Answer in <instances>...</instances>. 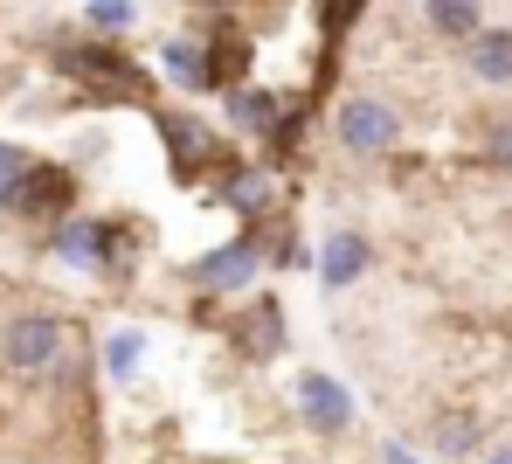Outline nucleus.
<instances>
[{"label": "nucleus", "instance_id": "0eeeda50", "mask_svg": "<svg viewBox=\"0 0 512 464\" xmlns=\"http://www.w3.org/2000/svg\"><path fill=\"white\" fill-rule=\"evenodd\" d=\"M367 264H374V243H367L360 229H333L326 250H319V284H326V291H346V284L367 278Z\"/></svg>", "mask_w": 512, "mask_h": 464}, {"label": "nucleus", "instance_id": "9b49d317", "mask_svg": "<svg viewBox=\"0 0 512 464\" xmlns=\"http://www.w3.org/2000/svg\"><path fill=\"white\" fill-rule=\"evenodd\" d=\"M167 77L180 91H215V63H208V49L194 35H173L167 42Z\"/></svg>", "mask_w": 512, "mask_h": 464}, {"label": "nucleus", "instance_id": "f257e3e1", "mask_svg": "<svg viewBox=\"0 0 512 464\" xmlns=\"http://www.w3.org/2000/svg\"><path fill=\"white\" fill-rule=\"evenodd\" d=\"M333 139H340V153H353V160H381V153H395L402 118H395V104L353 91V97H340V111H333Z\"/></svg>", "mask_w": 512, "mask_h": 464}, {"label": "nucleus", "instance_id": "a211bd4d", "mask_svg": "<svg viewBox=\"0 0 512 464\" xmlns=\"http://www.w3.org/2000/svg\"><path fill=\"white\" fill-rule=\"evenodd\" d=\"M485 160H492V167H512V118L485 125Z\"/></svg>", "mask_w": 512, "mask_h": 464}, {"label": "nucleus", "instance_id": "dca6fc26", "mask_svg": "<svg viewBox=\"0 0 512 464\" xmlns=\"http://www.w3.org/2000/svg\"><path fill=\"white\" fill-rule=\"evenodd\" d=\"M104 368H111V374L139 368V333H111V340H104Z\"/></svg>", "mask_w": 512, "mask_h": 464}, {"label": "nucleus", "instance_id": "7ed1b4c3", "mask_svg": "<svg viewBox=\"0 0 512 464\" xmlns=\"http://www.w3.org/2000/svg\"><path fill=\"white\" fill-rule=\"evenodd\" d=\"M70 201H77V181H70L63 167L28 160V167H21V181L7 187V201H0V208H7V215H56V222H63V215H70Z\"/></svg>", "mask_w": 512, "mask_h": 464}, {"label": "nucleus", "instance_id": "6ab92c4d", "mask_svg": "<svg viewBox=\"0 0 512 464\" xmlns=\"http://www.w3.org/2000/svg\"><path fill=\"white\" fill-rule=\"evenodd\" d=\"M28 160H35V153H21L14 139H0V201H7V187L21 181V167H28Z\"/></svg>", "mask_w": 512, "mask_h": 464}, {"label": "nucleus", "instance_id": "1a4fd4ad", "mask_svg": "<svg viewBox=\"0 0 512 464\" xmlns=\"http://www.w3.org/2000/svg\"><path fill=\"white\" fill-rule=\"evenodd\" d=\"M423 28L436 42H471L485 28V0H423Z\"/></svg>", "mask_w": 512, "mask_h": 464}, {"label": "nucleus", "instance_id": "aec40b11", "mask_svg": "<svg viewBox=\"0 0 512 464\" xmlns=\"http://www.w3.org/2000/svg\"><path fill=\"white\" fill-rule=\"evenodd\" d=\"M478 464H512V444H492V451H485Z\"/></svg>", "mask_w": 512, "mask_h": 464}, {"label": "nucleus", "instance_id": "423d86ee", "mask_svg": "<svg viewBox=\"0 0 512 464\" xmlns=\"http://www.w3.org/2000/svg\"><path fill=\"white\" fill-rule=\"evenodd\" d=\"M256 271H263L256 236H236V243H222L215 257H201V264H194V284H208V291H243Z\"/></svg>", "mask_w": 512, "mask_h": 464}, {"label": "nucleus", "instance_id": "2eb2a0df", "mask_svg": "<svg viewBox=\"0 0 512 464\" xmlns=\"http://www.w3.org/2000/svg\"><path fill=\"white\" fill-rule=\"evenodd\" d=\"M229 201H236V215H263L270 181H263V174H236V181H229Z\"/></svg>", "mask_w": 512, "mask_h": 464}, {"label": "nucleus", "instance_id": "4468645a", "mask_svg": "<svg viewBox=\"0 0 512 464\" xmlns=\"http://www.w3.org/2000/svg\"><path fill=\"white\" fill-rule=\"evenodd\" d=\"M132 14H139L132 0H90V28H97V35H125Z\"/></svg>", "mask_w": 512, "mask_h": 464}, {"label": "nucleus", "instance_id": "f8f14e48", "mask_svg": "<svg viewBox=\"0 0 512 464\" xmlns=\"http://www.w3.org/2000/svg\"><path fill=\"white\" fill-rule=\"evenodd\" d=\"M167 146H173V160H180V174H194L201 153H208V125H194V118H167Z\"/></svg>", "mask_w": 512, "mask_h": 464}, {"label": "nucleus", "instance_id": "39448f33", "mask_svg": "<svg viewBox=\"0 0 512 464\" xmlns=\"http://www.w3.org/2000/svg\"><path fill=\"white\" fill-rule=\"evenodd\" d=\"M298 416H305L319 437H340L346 423H353V395H346L333 374L305 368V374H298Z\"/></svg>", "mask_w": 512, "mask_h": 464}, {"label": "nucleus", "instance_id": "9d476101", "mask_svg": "<svg viewBox=\"0 0 512 464\" xmlns=\"http://www.w3.org/2000/svg\"><path fill=\"white\" fill-rule=\"evenodd\" d=\"M236 347H243L250 361H270V354L284 347V312H277V305H250V312L236 319Z\"/></svg>", "mask_w": 512, "mask_h": 464}, {"label": "nucleus", "instance_id": "20e7f679", "mask_svg": "<svg viewBox=\"0 0 512 464\" xmlns=\"http://www.w3.org/2000/svg\"><path fill=\"white\" fill-rule=\"evenodd\" d=\"M111 243H118V229L111 222H97V215H63L56 222V257L63 264H84V271H111Z\"/></svg>", "mask_w": 512, "mask_h": 464}, {"label": "nucleus", "instance_id": "6e6552de", "mask_svg": "<svg viewBox=\"0 0 512 464\" xmlns=\"http://www.w3.org/2000/svg\"><path fill=\"white\" fill-rule=\"evenodd\" d=\"M464 70L478 77V84H512V21L506 28H478L471 42H464Z\"/></svg>", "mask_w": 512, "mask_h": 464}, {"label": "nucleus", "instance_id": "f3484780", "mask_svg": "<svg viewBox=\"0 0 512 464\" xmlns=\"http://www.w3.org/2000/svg\"><path fill=\"white\" fill-rule=\"evenodd\" d=\"M471 444H478V423H471V416H457V423H443V430H436V451H450V458H457V451H471Z\"/></svg>", "mask_w": 512, "mask_h": 464}, {"label": "nucleus", "instance_id": "412c9836", "mask_svg": "<svg viewBox=\"0 0 512 464\" xmlns=\"http://www.w3.org/2000/svg\"><path fill=\"white\" fill-rule=\"evenodd\" d=\"M28 464H56V458H28Z\"/></svg>", "mask_w": 512, "mask_h": 464}, {"label": "nucleus", "instance_id": "ddd939ff", "mask_svg": "<svg viewBox=\"0 0 512 464\" xmlns=\"http://www.w3.org/2000/svg\"><path fill=\"white\" fill-rule=\"evenodd\" d=\"M229 125H243V132L277 125V97H270V91H236V97H229Z\"/></svg>", "mask_w": 512, "mask_h": 464}, {"label": "nucleus", "instance_id": "f03ea898", "mask_svg": "<svg viewBox=\"0 0 512 464\" xmlns=\"http://www.w3.org/2000/svg\"><path fill=\"white\" fill-rule=\"evenodd\" d=\"M63 319L56 312H14L7 326H0V368L7 374H49L63 361Z\"/></svg>", "mask_w": 512, "mask_h": 464}]
</instances>
